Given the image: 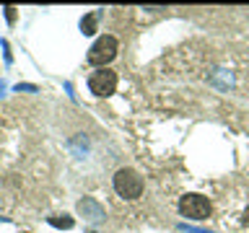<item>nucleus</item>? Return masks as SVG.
<instances>
[{"mask_svg": "<svg viewBox=\"0 0 249 233\" xmlns=\"http://www.w3.org/2000/svg\"><path fill=\"white\" fill-rule=\"evenodd\" d=\"M5 18H8V23H13V21H16V8H13V5H8V8H5Z\"/></svg>", "mask_w": 249, "mask_h": 233, "instance_id": "10", "label": "nucleus"}, {"mask_svg": "<svg viewBox=\"0 0 249 233\" xmlns=\"http://www.w3.org/2000/svg\"><path fill=\"white\" fill-rule=\"evenodd\" d=\"M16 91H18V93H21V91H31V93H34L36 85H31V83H18V85H16Z\"/></svg>", "mask_w": 249, "mask_h": 233, "instance_id": "9", "label": "nucleus"}, {"mask_svg": "<svg viewBox=\"0 0 249 233\" xmlns=\"http://www.w3.org/2000/svg\"><path fill=\"white\" fill-rule=\"evenodd\" d=\"M96 21H99V13H86L83 18H81V31H83L86 36L96 34Z\"/></svg>", "mask_w": 249, "mask_h": 233, "instance_id": "6", "label": "nucleus"}, {"mask_svg": "<svg viewBox=\"0 0 249 233\" xmlns=\"http://www.w3.org/2000/svg\"><path fill=\"white\" fill-rule=\"evenodd\" d=\"M89 88L96 96H112L117 91V73L109 67H99L96 73H91L89 78Z\"/></svg>", "mask_w": 249, "mask_h": 233, "instance_id": "4", "label": "nucleus"}, {"mask_svg": "<svg viewBox=\"0 0 249 233\" xmlns=\"http://www.w3.org/2000/svg\"><path fill=\"white\" fill-rule=\"evenodd\" d=\"M179 231H184V233H213V231H200V228H190V225H179Z\"/></svg>", "mask_w": 249, "mask_h": 233, "instance_id": "8", "label": "nucleus"}, {"mask_svg": "<svg viewBox=\"0 0 249 233\" xmlns=\"http://www.w3.org/2000/svg\"><path fill=\"white\" fill-rule=\"evenodd\" d=\"M50 225H54V228H65V231H70L75 225V220L70 215H52L50 217Z\"/></svg>", "mask_w": 249, "mask_h": 233, "instance_id": "7", "label": "nucleus"}, {"mask_svg": "<svg viewBox=\"0 0 249 233\" xmlns=\"http://www.w3.org/2000/svg\"><path fill=\"white\" fill-rule=\"evenodd\" d=\"M86 233H96V231H86Z\"/></svg>", "mask_w": 249, "mask_h": 233, "instance_id": "12", "label": "nucleus"}, {"mask_svg": "<svg viewBox=\"0 0 249 233\" xmlns=\"http://www.w3.org/2000/svg\"><path fill=\"white\" fill-rule=\"evenodd\" d=\"M244 225H249V210H247V213H244Z\"/></svg>", "mask_w": 249, "mask_h": 233, "instance_id": "11", "label": "nucleus"}, {"mask_svg": "<svg viewBox=\"0 0 249 233\" xmlns=\"http://www.w3.org/2000/svg\"><path fill=\"white\" fill-rule=\"evenodd\" d=\"M112 182H114V192L122 200H138L143 194V176L135 168H120Z\"/></svg>", "mask_w": 249, "mask_h": 233, "instance_id": "1", "label": "nucleus"}, {"mask_svg": "<svg viewBox=\"0 0 249 233\" xmlns=\"http://www.w3.org/2000/svg\"><path fill=\"white\" fill-rule=\"evenodd\" d=\"M179 213L182 217H190V220H208L210 213H213V205L205 194H184L179 200Z\"/></svg>", "mask_w": 249, "mask_h": 233, "instance_id": "2", "label": "nucleus"}, {"mask_svg": "<svg viewBox=\"0 0 249 233\" xmlns=\"http://www.w3.org/2000/svg\"><path fill=\"white\" fill-rule=\"evenodd\" d=\"M114 57H117V39L104 34V36H99L96 42L91 44L89 57H86V60H89L91 65H96V67H107Z\"/></svg>", "mask_w": 249, "mask_h": 233, "instance_id": "3", "label": "nucleus"}, {"mask_svg": "<svg viewBox=\"0 0 249 233\" xmlns=\"http://www.w3.org/2000/svg\"><path fill=\"white\" fill-rule=\"evenodd\" d=\"M78 215H83L86 220H91V223H101L104 220V207H101L93 197H83L78 202Z\"/></svg>", "mask_w": 249, "mask_h": 233, "instance_id": "5", "label": "nucleus"}]
</instances>
